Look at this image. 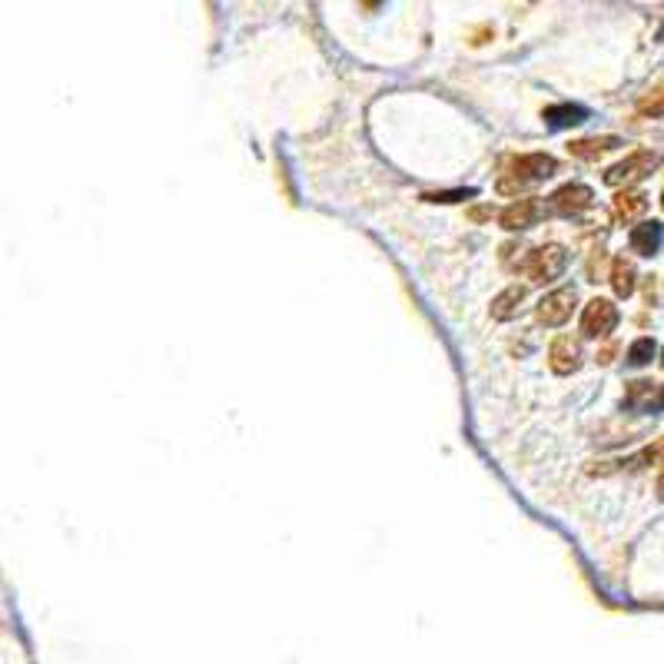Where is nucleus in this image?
I'll use <instances>...</instances> for the list:
<instances>
[{"mask_svg":"<svg viewBox=\"0 0 664 664\" xmlns=\"http://www.w3.org/2000/svg\"><path fill=\"white\" fill-rule=\"evenodd\" d=\"M555 157H548V153H525V157H515L512 160V170L502 183H498V190L502 193H512V190H522L525 183H535V180H545V176L555 173Z\"/></svg>","mask_w":664,"mask_h":664,"instance_id":"nucleus-1","label":"nucleus"},{"mask_svg":"<svg viewBox=\"0 0 664 664\" xmlns=\"http://www.w3.org/2000/svg\"><path fill=\"white\" fill-rule=\"evenodd\" d=\"M565 263H568L565 246L548 243V246H538L528 253V259L522 263V273L532 279V283H552V279L565 273Z\"/></svg>","mask_w":664,"mask_h":664,"instance_id":"nucleus-2","label":"nucleus"},{"mask_svg":"<svg viewBox=\"0 0 664 664\" xmlns=\"http://www.w3.org/2000/svg\"><path fill=\"white\" fill-rule=\"evenodd\" d=\"M658 166V153H651V150H631L625 160L621 163H615L611 170H605V183L608 186H631V183H638V180H645V176L655 170Z\"/></svg>","mask_w":664,"mask_h":664,"instance_id":"nucleus-3","label":"nucleus"},{"mask_svg":"<svg viewBox=\"0 0 664 664\" xmlns=\"http://www.w3.org/2000/svg\"><path fill=\"white\" fill-rule=\"evenodd\" d=\"M575 303H578L575 286H558V289H552V293H548L542 303H538V323L548 326V329L565 326L568 319H572V313H575Z\"/></svg>","mask_w":664,"mask_h":664,"instance_id":"nucleus-4","label":"nucleus"},{"mask_svg":"<svg viewBox=\"0 0 664 664\" xmlns=\"http://www.w3.org/2000/svg\"><path fill=\"white\" fill-rule=\"evenodd\" d=\"M615 326H618V306L605 296H595L585 306V313H581V332L588 339H605L615 332Z\"/></svg>","mask_w":664,"mask_h":664,"instance_id":"nucleus-5","label":"nucleus"},{"mask_svg":"<svg viewBox=\"0 0 664 664\" xmlns=\"http://www.w3.org/2000/svg\"><path fill=\"white\" fill-rule=\"evenodd\" d=\"M591 200H595V193H591V186L585 183H565L562 190L552 193V213H562V216H578L585 213Z\"/></svg>","mask_w":664,"mask_h":664,"instance_id":"nucleus-6","label":"nucleus"},{"mask_svg":"<svg viewBox=\"0 0 664 664\" xmlns=\"http://www.w3.org/2000/svg\"><path fill=\"white\" fill-rule=\"evenodd\" d=\"M548 366L558 376H572V372L581 369V342L572 336H558L548 349Z\"/></svg>","mask_w":664,"mask_h":664,"instance_id":"nucleus-7","label":"nucleus"},{"mask_svg":"<svg viewBox=\"0 0 664 664\" xmlns=\"http://www.w3.org/2000/svg\"><path fill=\"white\" fill-rule=\"evenodd\" d=\"M538 216H542V203L535 200V196H525V200H515V203H508L505 210H502V226L505 230H528Z\"/></svg>","mask_w":664,"mask_h":664,"instance_id":"nucleus-8","label":"nucleus"},{"mask_svg":"<svg viewBox=\"0 0 664 664\" xmlns=\"http://www.w3.org/2000/svg\"><path fill=\"white\" fill-rule=\"evenodd\" d=\"M648 213V196L641 190H621L615 196V216L621 223H638Z\"/></svg>","mask_w":664,"mask_h":664,"instance_id":"nucleus-9","label":"nucleus"},{"mask_svg":"<svg viewBox=\"0 0 664 664\" xmlns=\"http://www.w3.org/2000/svg\"><path fill=\"white\" fill-rule=\"evenodd\" d=\"M618 147H621L618 137H585V140L568 143V153L578 157V160H598V157H605V153L618 150Z\"/></svg>","mask_w":664,"mask_h":664,"instance_id":"nucleus-10","label":"nucleus"},{"mask_svg":"<svg viewBox=\"0 0 664 664\" xmlns=\"http://www.w3.org/2000/svg\"><path fill=\"white\" fill-rule=\"evenodd\" d=\"M635 263H631L628 256H615V263H611V289H615L618 296H631L635 293Z\"/></svg>","mask_w":664,"mask_h":664,"instance_id":"nucleus-11","label":"nucleus"},{"mask_svg":"<svg viewBox=\"0 0 664 664\" xmlns=\"http://www.w3.org/2000/svg\"><path fill=\"white\" fill-rule=\"evenodd\" d=\"M525 299V286H508L502 289L495 299H492V319H498V323H505V319H512L518 313V306H522Z\"/></svg>","mask_w":664,"mask_h":664,"instance_id":"nucleus-12","label":"nucleus"},{"mask_svg":"<svg viewBox=\"0 0 664 664\" xmlns=\"http://www.w3.org/2000/svg\"><path fill=\"white\" fill-rule=\"evenodd\" d=\"M658 243H661V226L658 223H645V226H638V230L631 233V246H635L638 253H645V256H655Z\"/></svg>","mask_w":664,"mask_h":664,"instance_id":"nucleus-13","label":"nucleus"},{"mask_svg":"<svg viewBox=\"0 0 664 664\" xmlns=\"http://www.w3.org/2000/svg\"><path fill=\"white\" fill-rule=\"evenodd\" d=\"M651 356H655V339H648V336H645V339H638L635 346L628 349V359L635 362V366H645V362H648Z\"/></svg>","mask_w":664,"mask_h":664,"instance_id":"nucleus-14","label":"nucleus"},{"mask_svg":"<svg viewBox=\"0 0 664 664\" xmlns=\"http://www.w3.org/2000/svg\"><path fill=\"white\" fill-rule=\"evenodd\" d=\"M641 113H651V117H658V113H661V83H655L651 97L641 100Z\"/></svg>","mask_w":664,"mask_h":664,"instance_id":"nucleus-15","label":"nucleus"},{"mask_svg":"<svg viewBox=\"0 0 664 664\" xmlns=\"http://www.w3.org/2000/svg\"><path fill=\"white\" fill-rule=\"evenodd\" d=\"M611 356H615V346H608L605 352H601V356H598V362H611Z\"/></svg>","mask_w":664,"mask_h":664,"instance_id":"nucleus-16","label":"nucleus"}]
</instances>
